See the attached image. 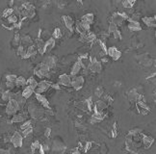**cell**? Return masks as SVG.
<instances>
[{
    "label": "cell",
    "instance_id": "1",
    "mask_svg": "<svg viewBox=\"0 0 156 154\" xmlns=\"http://www.w3.org/2000/svg\"><path fill=\"white\" fill-rule=\"evenodd\" d=\"M50 72V68H48V66L46 64H45L43 62L38 64L36 68H34V74L36 76H38L39 78H45L46 76L49 75Z\"/></svg>",
    "mask_w": 156,
    "mask_h": 154
},
{
    "label": "cell",
    "instance_id": "2",
    "mask_svg": "<svg viewBox=\"0 0 156 154\" xmlns=\"http://www.w3.org/2000/svg\"><path fill=\"white\" fill-rule=\"evenodd\" d=\"M128 18H129V16L126 13L115 12V13H113V14H112L110 22L116 24V25L119 27L123 23L124 20H128Z\"/></svg>",
    "mask_w": 156,
    "mask_h": 154
},
{
    "label": "cell",
    "instance_id": "3",
    "mask_svg": "<svg viewBox=\"0 0 156 154\" xmlns=\"http://www.w3.org/2000/svg\"><path fill=\"white\" fill-rule=\"evenodd\" d=\"M19 110H20V108H19L18 103L17 102V100L14 98H12L8 101L7 105H6V109H5V112H6L8 116H13L14 114H17Z\"/></svg>",
    "mask_w": 156,
    "mask_h": 154
},
{
    "label": "cell",
    "instance_id": "4",
    "mask_svg": "<svg viewBox=\"0 0 156 154\" xmlns=\"http://www.w3.org/2000/svg\"><path fill=\"white\" fill-rule=\"evenodd\" d=\"M138 59V63L140 64H142L143 67L145 68H148L150 66H152L153 63H154V59L149 55L148 53H143L141 54V55H139L137 57Z\"/></svg>",
    "mask_w": 156,
    "mask_h": 154
},
{
    "label": "cell",
    "instance_id": "5",
    "mask_svg": "<svg viewBox=\"0 0 156 154\" xmlns=\"http://www.w3.org/2000/svg\"><path fill=\"white\" fill-rule=\"evenodd\" d=\"M28 113L34 120H41V118L45 116V111L42 109L38 108L35 105H30L28 107Z\"/></svg>",
    "mask_w": 156,
    "mask_h": 154
},
{
    "label": "cell",
    "instance_id": "6",
    "mask_svg": "<svg viewBox=\"0 0 156 154\" xmlns=\"http://www.w3.org/2000/svg\"><path fill=\"white\" fill-rule=\"evenodd\" d=\"M88 69H89L90 71L94 72V73H99L101 71V69H102L101 62L99 60H97L95 57V58H91V62L89 64Z\"/></svg>",
    "mask_w": 156,
    "mask_h": 154
},
{
    "label": "cell",
    "instance_id": "7",
    "mask_svg": "<svg viewBox=\"0 0 156 154\" xmlns=\"http://www.w3.org/2000/svg\"><path fill=\"white\" fill-rule=\"evenodd\" d=\"M85 83V78L84 76L79 75V76H71V87L74 89V90L78 91L84 86Z\"/></svg>",
    "mask_w": 156,
    "mask_h": 154
},
{
    "label": "cell",
    "instance_id": "8",
    "mask_svg": "<svg viewBox=\"0 0 156 154\" xmlns=\"http://www.w3.org/2000/svg\"><path fill=\"white\" fill-rule=\"evenodd\" d=\"M11 143L14 147H21L23 143V136L19 132H14L11 137Z\"/></svg>",
    "mask_w": 156,
    "mask_h": 154
},
{
    "label": "cell",
    "instance_id": "9",
    "mask_svg": "<svg viewBox=\"0 0 156 154\" xmlns=\"http://www.w3.org/2000/svg\"><path fill=\"white\" fill-rule=\"evenodd\" d=\"M77 62L80 64L81 68L88 69V67H89V64L91 62V57L87 53L82 54V55H79L77 57Z\"/></svg>",
    "mask_w": 156,
    "mask_h": 154
},
{
    "label": "cell",
    "instance_id": "10",
    "mask_svg": "<svg viewBox=\"0 0 156 154\" xmlns=\"http://www.w3.org/2000/svg\"><path fill=\"white\" fill-rule=\"evenodd\" d=\"M96 35L95 33L92 32H87L84 35H80V39L79 41L82 42H89V43H92L96 41Z\"/></svg>",
    "mask_w": 156,
    "mask_h": 154
},
{
    "label": "cell",
    "instance_id": "11",
    "mask_svg": "<svg viewBox=\"0 0 156 154\" xmlns=\"http://www.w3.org/2000/svg\"><path fill=\"white\" fill-rule=\"evenodd\" d=\"M67 149V146L64 143L60 140H55L53 141L52 145V150L54 152H59V153H64Z\"/></svg>",
    "mask_w": 156,
    "mask_h": 154
},
{
    "label": "cell",
    "instance_id": "12",
    "mask_svg": "<svg viewBox=\"0 0 156 154\" xmlns=\"http://www.w3.org/2000/svg\"><path fill=\"white\" fill-rule=\"evenodd\" d=\"M107 55H109L114 61H118L121 57V52L115 46H111L107 48Z\"/></svg>",
    "mask_w": 156,
    "mask_h": 154
},
{
    "label": "cell",
    "instance_id": "13",
    "mask_svg": "<svg viewBox=\"0 0 156 154\" xmlns=\"http://www.w3.org/2000/svg\"><path fill=\"white\" fill-rule=\"evenodd\" d=\"M49 88H51V83L46 81V80H42L40 83H38V87L36 88L35 93H42L46 92Z\"/></svg>",
    "mask_w": 156,
    "mask_h": 154
},
{
    "label": "cell",
    "instance_id": "14",
    "mask_svg": "<svg viewBox=\"0 0 156 154\" xmlns=\"http://www.w3.org/2000/svg\"><path fill=\"white\" fill-rule=\"evenodd\" d=\"M136 105H137L138 108V112L140 114H143V115H145L148 112H150V108L147 104L145 100H141V101H137L136 102Z\"/></svg>",
    "mask_w": 156,
    "mask_h": 154
},
{
    "label": "cell",
    "instance_id": "15",
    "mask_svg": "<svg viewBox=\"0 0 156 154\" xmlns=\"http://www.w3.org/2000/svg\"><path fill=\"white\" fill-rule=\"evenodd\" d=\"M55 46V39L53 38H49L46 42H45V44H43V48H42V55L45 54L47 52L51 51Z\"/></svg>",
    "mask_w": 156,
    "mask_h": 154
},
{
    "label": "cell",
    "instance_id": "16",
    "mask_svg": "<svg viewBox=\"0 0 156 154\" xmlns=\"http://www.w3.org/2000/svg\"><path fill=\"white\" fill-rule=\"evenodd\" d=\"M59 85H63L65 87L71 86V76L69 74L64 73L59 76Z\"/></svg>",
    "mask_w": 156,
    "mask_h": 154
},
{
    "label": "cell",
    "instance_id": "17",
    "mask_svg": "<svg viewBox=\"0 0 156 154\" xmlns=\"http://www.w3.org/2000/svg\"><path fill=\"white\" fill-rule=\"evenodd\" d=\"M125 149L129 152H134V153L137 152V147L134 146L131 136L128 135H126V139H125Z\"/></svg>",
    "mask_w": 156,
    "mask_h": 154
},
{
    "label": "cell",
    "instance_id": "18",
    "mask_svg": "<svg viewBox=\"0 0 156 154\" xmlns=\"http://www.w3.org/2000/svg\"><path fill=\"white\" fill-rule=\"evenodd\" d=\"M57 62H58V59L56 56L54 55H49V56H47L45 59V61H43V63L46 64L48 68H49L50 69L52 68H54L56 67V64H57Z\"/></svg>",
    "mask_w": 156,
    "mask_h": 154
},
{
    "label": "cell",
    "instance_id": "19",
    "mask_svg": "<svg viewBox=\"0 0 156 154\" xmlns=\"http://www.w3.org/2000/svg\"><path fill=\"white\" fill-rule=\"evenodd\" d=\"M35 96H36L37 100L40 102L43 107L46 108V109H51L49 101L47 100V98L45 96H42V93H35Z\"/></svg>",
    "mask_w": 156,
    "mask_h": 154
},
{
    "label": "cell",
    "instance_id": "20",
    "mask_svg": "<svg viewBox=\"0 0 156 154\" xmlns=\"http://www.w3.org/2000/svg\"><path fill=\"white\" fill-rule=\"evenodd\" d=\"M37 53H38V50H37L36 46H34V44H32V46L27 47V49H26V54L21 59H24V60H26V59H29V58H31L33 56H35Z\"/></svg>",
    "mask_w": 156,
    "mask_h": 154
},
{
    "label": "cell",
    "instance_id": "21",
    "mask_svg": "<svg viewBox=\"0 0 156 154\" xmlns=\"http://www.w3.org/2000/svg\"><path fill=\"white\" fill-rule=\"evenodd\" d=\"M107 106H108V104H107L104 100H97V101H95V105H94V111L103 112L107 108Z\"/></svg>",
    "mask_w": 156,
    "mask_h": 154
},
{
    "label": "cell",
    "instance_id": "22",
    "mask_svg": "<svg viewBox=\"0 0 156 154\" xmlns=\"http://www.w3.org/2000/svg\"><path fill=\"white\" fill-rule=\"evenodd\" d=\"M153 143H154V139L152 137L147 136V135H143L142 143L144 145L145 149H148V148H150V146L153 145Z\"/></svg>",
    "mask_w": 156,
    "mask_h": 154
},
{
    "label": "cell",
    "instance_id": "23",
    "mask_svg": "<svg viewBox=\"0 0 156 154\" xmlns=\"http://www.w3.org/2000/svg\"><path fill=\"white\" fill-rule=\"evenodd\" d=\"M105 118V114L103 112H96L94 111V114L92 116V123H96L99 122L101 121H103Z\"/></svg>",
    "mask_w": 156,
    "mask_h": 154
},
{
    "label": "cell",
    "instance_id": "24",
    "mask_svg": "<svg viewBox=\"0 0 156 154\" xmlns=\"http://www.w3.org/2000/svg\"><path fill=\"white\" fill-rule=\"evenodd\" d=\"M27 118L26 115H23V114H14L13 115V118H11L10 122L11 123H18V122H23L25 121Z\"/></svg>",
    "mask_w": 156,
    "mask_h": 154
},
{
    "label": "cell",
    "instance_id": "25",
    "mask_svg": "<svg viewBox=\"0 0 156 154\" xmlns=\"http://www.w3.org/2000/svg\"><path fill=\"white\" fill-rule=\"evenodd\" d=\"M139 91L137 90V88H132L127 92V98L130 102H134L137 99V96L139 94Z\"/></svg>",
    "mask_w": 156,
    "mask_h": 154
},
{
    "label": "cell",
    "instance_id": "26",
    "mask_svg": "<svg viewBox=\"0 0 156 154\" xmlns=\"http://www.w3.org/2000/svg\"><path fill=\"white\" fill-rule=\"evenodd\" d=\"M63 20H64L65 25L70 30V32H73V19L69 16H64L63 17Z\"/></svg>",
    "mask_w": 156,
    "mask_h": 154
},
{
    "label": "cell",
    "instance_id": "27",
    "mask_svg": "<svg viewBox=\"0 0 156 154\" xmlns=\"http://www.w3.org/2000/svg\"><path fill=\"white\" fill-rule=\"evenodd\" d=\"M34 42L33 39L31 36H29V35H23V36L21 37V41H20V44H22L23 46L25 47H28L32 46Z\"/></svg>",
    "mask_w": 156,
    "mask_h": 154
},
{
    "label": "cell",
    "instance_id": "28",
    "mask_svg": "<svg viewBox=\"0 0 156 154\" xmlns=\"http://www.w3.org/2000/svg\"><path fill=\"white\" fill-rule=\"evenodd\" d=\"M142 20L148 27L153 28L155 27V21H156V17H145L142 18Z\"/></svg>",
    "mask_w": 156,
    "mask_h": 154
},
{
    "label": "cell",
    "instance_id": "29",
    "mask_svg": "<svg viewBox=\"0 0 156 154\" xmlns=\"http://www.w3.org/2000/svg\"><path fill=\"white\" fill-rule=\"evenodd\" d=\"M95 20V14H92V13H89V14H84V16L82 17L81 18V20L82 22H86L88 24H90V25H92V22H94Z\"/></svg>",
    "mask_w": 156,
    "mask_h": 154
},
{
    "label": "cell",
    "instance_id": "30",
    "mask_svg": "<svg viewBox=\"0 0 156 154\" xmlns=\"http://www.w3.org/2000/svg\"><path fill=\"white\" fill-rule=\"evenodd\" d=\"M129 20V23H128V29L130 31H141L142 30V27H141L140 23L138 21H133V20H130V19H128Z\"/></svg>",
    "mask_w": 156,
    "mask_h": 154
},
{
    "label": "cell",
    "instance_id": "31",
    "mask_svg": "<svg viewBox=\"0 0 156 154\" xmlns=\"http://www.w3.org/2000/svg\"><path fill=\"white\" fill-rule=\"evenodd\" d=\"M33 93H35V90L32 89L31 87H29V86H25V88H24L23 91L21 92V96L25 99H28Z\"/></svg>",
    "mask_w": 156,
    "mask_h": 154
},
{
    "label": "cell",
    "instance_id": "32",
    "mask_svg": "<svg viewBox=\"0 0 156 154\" xmlns=\"http://www.w3.org/2000/svg\"><path fill=\"white\" fill-rule=\"evenodd\" d=\"M13 98H14V99H16V100H17V102L18 103L19 108H20V109H21L24 105H25V103H26V99L21 96V93H20V94H18V93H14Z\"/></svg>",
    "mask_w": 156,
    "mask_h": 154
},
{
    "label": "cell",
    "instance_id": "33",
    "mask_svg": "<svg viewBox=\"0 0 156 154\" xmlns=\"http://www.w3.org/2000/svg\"><path fill=\"white\" fill-rule=\"evenodd\" d=\"M14 93L11 91V90H7V91H5V92H3L2 93V94H1V99L3 101H9L10 99H12L13 97H14Z\"/></svg>",
    "mask_w": 156,
    "mask_h": 154
},
{
    "label": "cell",
    "instance_id": "34",
    "mask_svg": "<svg viewBox=\"0 0 156 154\" xmlns=\"http://www.w3.org/2000/svg\"><path fill=\"white\" fill-rule=\"evenodd\" d=\"M81 66H80V64L78 63V62H75L73 64V66H72L71 68V71H70V76H76L78 73L80 72L81 71Z\"/></svg>",
    "mask_w": 156,
    "mask_h": 154
},
{
    "label": "cell",
    "instance_id": "35",
    "mask_svg": "<svg viewBox=\"0 0 156 154\" xmlns=\"http://www.w3.org/2000/svg\"><path fill=\"white\" fill-rule=\"evenodd\" d=\"M83 104H84L85 108H86L89 112H92V110H94V102H92V97L87 98Z\"/></svg>",
    "mask_w": 156,
    "mask_h": 154
},
{
    "label": "cell",
    "instance_id": "36",
    "mask_svg": "<svg viewBox=\"0 0 156 154\" xmlns=\"http://www.w3.org/2000/svg\"><path fill=\"white\" fill-rule=\"evenodd\" d=\"M26 81L27 79H25V77L23 76H17L16 81H14V84L17 87H25L26 86Z\"/></svg>",
    "mask_w": 156,
    "mask_h": 154
},
{
    "label": "cell",
    "instance_id": "37",
    "mask_svg": "<svg viewBox=\"0 0 156 154\" xmlns=\"http://www.w3.org/2000/svg\"><path fill=\"white\" fill-rule=\"evenodd\" d=\"M20 41H21L20 35H19L18 32H17L16 34H14V39H13V41H12V46H16V47L19 46H20Z\"/></svg>",
    "mask_w": 156,
    "mask_h": 154
},
{
    "label": "cell",
    "instance_id": "38",
    "mask_svg": "<svg viewBox=\"0 0 156 154\" xmlns=\"http://www.w3.org/2000/svg\"><path fill=\"white\" fill-rule=\"evenodd\" d=\"M26 49H27V47L23 46L22 44H20V46H17V50H16V53H17V55L22 58V57H23V56H24V55H25V54H26Z\"/></svg>",
    "mask_w": 156,
    "mask_h": 154
},
{
    "label": "cell",
    "instance_id": "39",
    "mask_svg": "<svg viewBox=\"0 0 156 154\" xmlns=\"http://www.w3.org/2000/svg\"><path fill=\"white\" fill-rule=\"evenodd\" d=\"M26 86H29V87H31L32 89H34V90H36V88L38 87V82L36 81V79L34 77H30V78L27 79Z\"/></svg>",
    "mask_w": 156,
    "mask_h": 154
},
{
    "label": "cell",
    "instance_id": "40",
    "mask_svg": "<svg viewBox=\"0 0 156 154\" xmlns=\"http://www.w3.org/2000/svg\"><path fill=\"white\" fill-rule=\"evenodd\" d=\"M75 31H76L77 33H79L80 35H84V34H86V33H87V31L84 29V27H83L81 21H77V22H76V25H75Z\"/></svg>",
    "mask_w": 156,
    "mask_h": 154
},
{
    "label": "cell",
    "instance_id": "41",
    "mask_svg": "<svg viewBox=\"0 0 156 154\" xmlns=\"http://www.w3.org/2000/svg\"><path fill=\"white\" fill-rule=\"evenodd\" d=\"M14 14V8H10V7H8V8H6L3 11V13H2V17H5V18H8L10 16H12V14Z\"/></svg>",
    "mask_w": 156,
    "mask_h": 154
},
{
    "label": "cell",
    "instance_id": "42",
    "mask_svg": "<svg viewBox=\"0 0 156 154\" xmlns=\"http://www.w3.org/2000/svg\"><path fill=\"white\" fill-rule=\"evenodd\" d=\"M135 4V0H125L123 2V7L125 9H131L133 8Z\"/></svg>",
    "mask_w": 156,
    "mask_h": 154
},
{
    "label": "cell",
    "instance_id": "43",
    "mask_svg": "<svg viewBox=\"0 0 156 154\" xmlns=\"http://www.w3.org/2000/svg\"><path fill=\"white\" fill-rule=\"evenodd\" d=\"M95 96L98 97V98L103 96H104V89H103V87H101V86L97 87L95 89Z\"/></svg>",
    "mask_w": 156,
    "mask_h": 154
},
{
    "label": "cell",
    "instance_id": "44",
    "mask_svg": "<svg viewBox=\"0 0 156 154\" xmlns=\"http://www.w3.org/2000/svg\"><path fill=\"white\" fill-rule=\"evenodd\" d=\"M141 132H142V129L141 128H133V129H130L128 131L127 135L132 137V136H136V135H140Z\"/></svg>",
    "mask_w": 156,
    "mask_h": 154
},
{
    "label": "cell",
    "instance_id": "45",
    "mask_svg": "<svg viewBox=\"0 0 156 154\" xmlns=\"http://www.w3.org/2000/svg\"><path fill=\"white\" fill-rule=\"evenodd\" d=\"M41 146V143L39 141H34L31 143V152L32 153H35L36 150H39V147Z\"/></svg>",
    "mask_w": 156,
    "mask_h": 154
},
{
    "label": "cell",
    "instance_id": "46",
    "mask_svg": "<svg viewBox=\"0 0 156 154\" xmlns=\"http://www.w3.org/2000/svg\"><path fill=\"white\" fill-rule=\"evenodd\" d=\"M32 133H33V127L30 126V127H28L26 129H23L22 130V136H23V138H27L30 135H32Z\"/></svg>",
    "mask_w": 156,
    "mask_h": 154
},
{
    "label": "cell",
    "instance_id": "47",
    "mask_svg": "<svg viewBox=\"0 0 156 154\" xmlns=\"http://www.w3.org/2000/svg\"><path fill=\"white\" fill-rule=\"evenodd\" d=\"M62 37V31L60 28H55L54 31H53V34H52V38L56 39H60Z\"/></svg>",
    "mask_w": 156,
    "mask_h": 154
},
{
    "label": "cell",
    "instance_id": "48",
    "mask_svg": "<svg viewBox=\"0 0 156 154\" xmlns=\"http://www.w3.org/2000/svg\"><path fill=\"white\" fill-rule=\"evenodd\" d=\"M8 22L11 23V24H14V23H17L18 22V17L16 16V14H12V16H10L8 18Z\"/></svg>",
    "mask_w": 156,
    "mask_h": 154
},
{
    "label": "cell",
    "instance_id": "49",
    "mask_svg": "<svg viewBox=\"0 0 156 154\" xmlns=\"http://www.w3.org/2000/svg\"><path fill=\"white\" fill-rule=\"evenodd\" d=\"M117 136H118V124H117V122H115L113 125V128H112V130H111V137L116 138Z\"/></svg>",
    "mask_w": 156,
    "mask_h": 154
},
{
    "label": "cell",
    "instance_id": "50",
    "mask_svg": "<svg viewBox=\"0 0 156 154\" xmlns=\"http://www.w3.org/2000/svg\"><path fill=\"white\" fill-rule=\"evenodd\" d=\"M117 30H118V26H117L116 24L110 22V24H109V28H108V34H109V35H110V34H113V33L116 32Z\"/></svg>",
    "mask_w": 156,
    "mask_h": 154
},
{
    "label": "cell",
    "instance_id": "51",
    "mask_svg": "<svg viewBox=\"0 0 156 154\" xmlns=\"http://www.w3.org/2000/svg\"><path fill=\"white\" fill-rule=\"evenodd\" d=\"M48 150H49V146H48L47 145H41L40 147H39V152H40L41 154H45Z\"/></svg>",
    "mask_w": 156,
    "mask_h": 154
},
{
    "label": "cell",
    "instance_id": "52",
    "mask_svg": "<svg viewBox=\"0 0 156 154\" xmlns=\"http://www.w3.org/2000/svg\"><path fill=\"white\" fill-rule=\"evenodd\" d=\"M30 126H32V121H23V123L20 125V129L23 130V129H26Z\"/></svg>",
    "mask_w": 156,
    "mask_h": 154
},
{
    "label": "cell",
    "instance_id": "53",
    "mask_svg": "<svg viewBox=\"0 0 156 154\" xmlns=\"http://www.w3.org/2000/svg\"><path fill=\"white\" fill-rule=\"evenodd\" d=\"M104 101H106V103L108 104V105H110V104L113 103L114 101V98L112 97L110 94H106V96H104Z\"/></svg>",
    "mask_w": 156,
    "mask_h": 154
},
{
    "label": "cell",
    "instance_id": "54",
    "mask_svg": "<svg viewBox=\"0 0 156 154\" xmlns=\"http://www.w3.org/2000/svg\"><path fill=\"white\" fill-rule=\"evenodd\" d=\"M17 75H14V74H8V75H6V80L8 82H14L17 79Z\"/></svg>",
    "mask_w": 156,
    "mask_h": 154
},
{
    "label": "cell",
    "instance_id": "55",
    "mask_svg": "<svg viewBox=\"0 0 156 154\" xmlns=\"http://www.w3.org/2000/svg\"><path fill=\"white\" fill-rule=\"evenodd\" d=\"M113 36H114V38L116 39H118V41H120L121 39H123V36H121V33H120V31L119 30H117L116 32H114L113 33Z\"/></svg>",
    "mask_w": 156,
    "mask_h": 154
},
{
    "label": "cell",
    "instance_id": "56",
    "mask_svg": "<svg viewBox=\"0 0 156 154\" xmlns=\"http://www.w3.org/2000/svg\"><path fill=\"white\" fill-rule=\"evenodd\" d=\"M56 4H57V6L59 9H64L67 3L66 1H58V2H56Z\"/></svg>",
    "mask_w": 156,
    "mask_h": 154
},
{
    "label": "cell",
    "instance_id": "57",
    "mask_svg": "<svg viewBox=\"0 0 156 154\" xmlns=\"http://www.w3.org/2000/svg\"><path fill=\"white\" fill-rule=\"evenodd\" d=\"M6 87L8 90H12V89H14V87H16V84H14V82H6Z\"/></svg>",
    "mask_w": 156,
    "mask_h": 154
},
{
    "label": "cell",
    "instance_id": "58",
    "mask_svg": "<svg viewBox=\"0 0 156 154\" xmlns=\"http://www.w3.org/2000/svg\"><path fill=\"white\" fill-rule=\"evenodd\" d=\"M92 142H87L86 146H85V147H84V151H85V152H88V151H89L90 148H92Z\"/></svg>",
    "mask_w": 156,
    "mask_h": 154
},
{
    "label": "cell",
    "instance_id": "59",
    "mask_svg": "<svg viewBox=\"0 0 156 154\" xmlns=\"http://www.w3.org/2000/svg\"><path fill=\"white\" fill-rule=\"evenodd\" d=\"M50 135H51V128L47 127L45 130V138H49Z\"/></svg>",
    "mask_w": 156,
    "mask_h": 154
},
{
    "label": "cell",
    "instance_id": "60",
    "mask_svg": "<svg viewBox=\"0 0 156 154\" xmlns=\"http://www.w3.org/2000/svg\"><path fill=\"white\" fill-rule=\"evenodd\" d=\"M51 88H53L54 90H57V91L62 90V88H61V86L59 85V84H51Z\"/></svg>",
    "mask_w": 156,
    "mask_h": 154
},
{
    "label": "cell",
    "instance_id": "61",
    "mask_svg": "<svg viewBox=\"0 0 156 154\" xmlns=\"http://www.w3.org/2000/svg\"><path fill=\"white\" fill-rule=\"evenodd\" d=\"M10 150L8 149H3V148H0V154H9Z\"/></svg>",
    "mask_w": 156,
    "mask_h": 154
},
{
    "label": "cell",
    "instance_id": "62",
    "mask_svg": "<svg viewBox=\"0 0 156 154\" xmlns=\"http://www.w3.org/2000/svg\"><path fill=\"white\" fill-rule=\"evenodd\" d=\"M70 152L73 153V154H75V153H79V152H80V148H79V147H75V148H73V149H72Z\"/></svg>",
    "mask_w": 156,
    "mask_h": 154
},
{
    "label": "cell",
    "instance_id": "63",
    "mask_svg": "<svg viewBox=\"0 0 156 154\" xmlns=\"http://www.w3.org/2000/svg\"><path fill=\"white\" fill-rule=\"evenodd\" d=\"M114 86L117 87V88H119V87L121 86V83H120V82H115V83H114Z\"/></svg>",
    "mask_w": 156,
    "mask_h": 154
},
{
    "label": "cell",
    "instance_id": "64",
    "mask_svg": "<svg viewBox=\"0 0 156 154\" xmlns=\"http://www.w3.org/2000/svg\"><path fill=\"white\" fill-rule=\"evenodd\" d=\"M0 117H1V116H0Z\"/></svg>",
    "mask_w": 156,
    "mask_h": 154
}]
</instances>
